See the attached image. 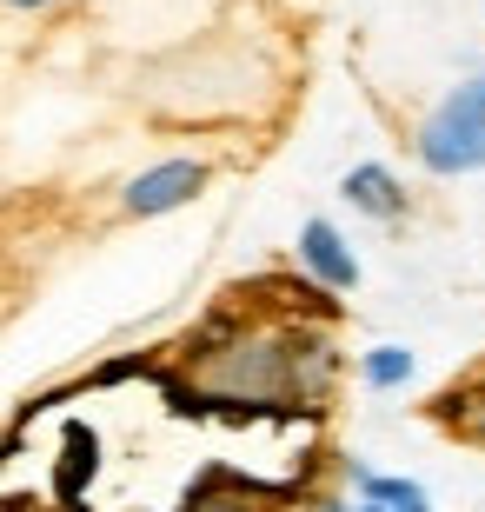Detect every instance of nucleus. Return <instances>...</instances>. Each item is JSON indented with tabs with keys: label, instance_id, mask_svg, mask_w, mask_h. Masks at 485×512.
I'll use <instances>...</instances> for the list:
<instances>
[{
	"label": "nucleus",
	"instance_id": "nucleus-4",
	"mask_svg": "<svg viewBox=\"0 0 485 512\" xmlns=\"http://www.w3.org/2000/svg\"><path fill=\"white\" fill-rule=\"evenodd\" d=\"M293 499H299V479L266 486V479H253V473H233V466H206L187 486L180 512H286Z\"/></svg>",
	"mask_w": 485,
	"mask_h": 512
},
{
	"label": "nucleus",
	"instance_id": "nucleus-13",
	"mask_svg": "<svg viewBox=\"0 0 485 512\" xmlns=\"http://www.w3.org/2000/svg\"><path fill=\"white\" fill-rule=\"evenodd\" d=\"M306 512H353V499H306Z\"/></svg>",
	"mask_w": 485,
	"mask_h": 512
},
{
	"label": "nucleus",
	"instance_id": "nucleus-5",
	"mask_svg": "<svg viewBox=\"0 0 485 512\" xmlns=\"http://www.w3.org/2000/svg\"><path fill=\"white\" fill-rule=\"evenodd\" d=\"M293 260H299V273H306L313 286H326V293H353L359 286V253L346 247V233H339L326 213H313V220L299 227Z\"/></svg>",
	"mask_w": 485,
	"mask_h": 512
},
{
	"label": "nucleus",
	"instance_id": "nucleus-2",
	"mask_svg": "<svg viewBox=\"0 0 485 512\" xmlns=\"http://www.w3.org/2000/svg\"><path fill=\"white\" fill-rule=\"evenodd\" d=\"M206 187H213V160H200V153L153 160L147 173H133L127 187H120V220H160V213H180V207H193Z\"/></svg>",
	"mask_w": 485,
	"mask_h": 512
},
{
	"label": "nucleus",
	"instance_id": "nucleus-6",
	"mask_svg": "<svg viewBox=\"0 0 485 512\" xmlns=\"http://www.w3.org/2000/svg\"><path fill=\"white\" fill-rule=\"evenodd\" d=\"M339 200L353 213H366V220H379V227H399L412 213V193H406V180L386 167V160H359V167H346L339 173Z\"/></svg>",
	"mask_w": 485,
	"mask_h": 512
},
{
	"label": "nucleus",
	"instance_id": "nucleus-10",
	"mask_svg": "<svg viewBox=\"0 0 485 512\" xmlns=\"http://www.w3.org/2000/svg\"><path fill=\"white\" fill-rule=\"evenodd\" d=\"M160 353H120V360H100L87 380H74L80 393H107V386H127V380H160Z\"/></svg>",
	"mask_w": 485,
	"mask_h": 512
},
{
	"label": "nucleus",
	"instance_id": "nucleus-11",
	"mask_svg": "<svg viewBox=\"0 0 485 512\" xmlns=\"http://www.w3.org/2000/svg\"><path fill=\"white\" fill-rule=\"evenodd\" d=\"M432 419H452V426H459V439L485 453V393L472 399V406H452V399H439V406H432Z\"/></svg>",
	"mask_w": 485,
	"mask_h": 512
},
{
	"label": "nucleus",
	"instance_id": "nucleus-9",
	"mask_svg": "<svg viewBox=\"0 0 485 512\" xmlns=\"http://www.w3.org/2000/svg\"><path fill=\"white\" fill-rule=\"evenodd\" d=\"M412 373H419V353L412 346H366L359 353V380L373 386V393H399V386H412Z\"/></svg>",
	"mask_w": 485,
	"mask_h": 512
},
{
	"label": "nucleus",
	"instance_id": "nucleus-14",
	"mask_svg": "<svg viewBox=\"0 0 485 512\" xmlns=\"http://www.w3.org/2000/svg\"><path fill=\"white\" fill-rule=\"evenodd\" d=\"M353 512H399V506H373V499H353Z\"/></svg>",
	"mask_w": 485,
	"mask_h": 512
},
{
	"label": "nucleus",
	"instance_id": "nucleus-1",
	"mask_svg": "<svg viewBox=\"0 0 485 512\" xmlns=\"http://www.w3.org/2000/svg\"><path fill=\"white\" fill-rule=\"evenodd\" d=\"M412 160L432 180L485 173V74H472V80H459V87L439 94V107L412 127Z\"/></svg>",
	"mask_w": 485,
	"mask_h": 512
},
{
	"label": "nucleus",
	"instance_id": "nucleus-7",
	"mask_svg": "<svg viewBox=\"0 0 485 512\" xmlns=\"http://www.w3.org/2000/svg\"><path fill=\"white\" fill-rule=\"evenodd\" d=\"M100 479V433L87 419L60 426V459H54V499L60 512H87V486Z\"/></svg>",
	"mask_w": 485,
	"mask_h": 512
},
{
	"label": "nucleus",
	"instance_id": "nucleus-12",
	"mask_svg": "<svg viewBox=\"0 0 485 512\" xmlns=\"http://www.w3.org/2000/svg\"><path fill=\"white\" fill-rule=\"evenodd\" d=\"M7 14H54V7H67V0H0Z\"/></svg>",
	"mask_w": 485,
	"mask_h": 512
},
{
	"label": "nucleus",
	"instance_id": "nucleus-3",
	"mask_svg": "<svg viewBox=\"0 0 485 512\" xmlns=\"http://www.w3.org/2000/svg\"><path fill=\"white\" fill-rule=\"evenodd\" d=\"M286 346H293V399L299 413L319 419L339 393V373H346V353H339L333 326L326 320H286Z\"/></svg>",
	"mask_w": 485,
	"mask_h": 512
},
{
	"label": "nucleus",
	"instance_id": "nucleus-8",
	"mask_svg": "<svg viewBox=\"0 0 485 512\" xmlns=\"http://www.w3.org/2000/svg\"><path fill=\"white\" fill-rule=\"evenodd\" d=\"M346 486L373 506H399V512H432V493L419 479H399V473H373V466H346Z\"/></svg>",
	"mask_w": 485,
	"mask_h": 512
}]
</instances>
